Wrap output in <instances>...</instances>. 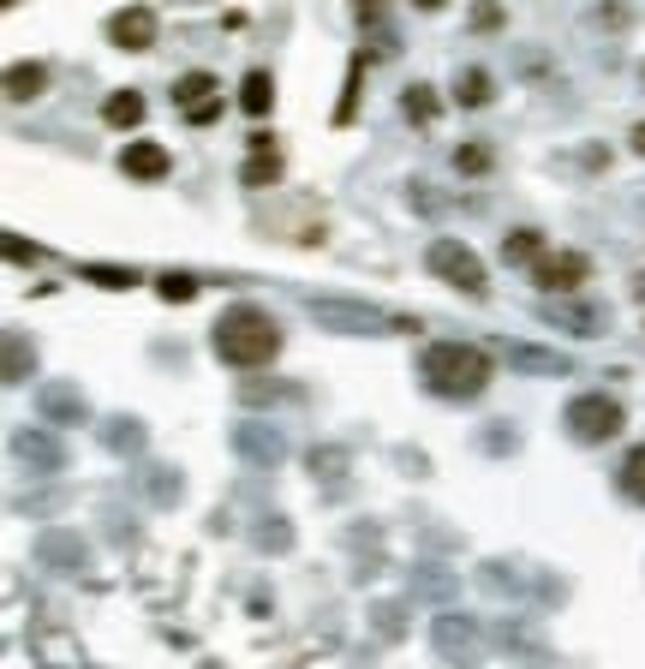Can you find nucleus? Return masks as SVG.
<instances>
[{
    "instance_id": "obj_1",
    "label": "nucleus",
    "mask_w": 645,
    "mask_h": 669,
    "mask_svg": "<svg viewBox=\"0 0 645 669\" xmlns=\"http://www.w3.org/2000/svg\"><path fill=\"white\" fill-rule=\"evenodd\" d=\"M425 389L442 401H478L490 383H497V359L473 341H430L425 347Z\"/></svg>"
},
{
    "instance_id": "obj_2",
    "label": "nucleus",
    "mask_w": 645,
    "mask_h": 669,
    "mask_svg": "<svg viewBox=\"0 0 645 669\" xmlns=\"http://www.w3.org/2000/svg\"><path fill=\"white\" fill-rule=\"evenodd\" d=\"M210 347H215V359L234 365V371H258V365H270L275 353H282V323L258 306H227L210 330Z\"/></svg>"
},
{
    "instance_id": "obj_3",
    "label": "nucleus",
    "mask_w": 645,
    "mask_h": 669,
    "mask_svg": "<svg viewBox=\"0 0 645 669\" xmlns=\"http://www.w3.org/2000/svg\"><path fill=\"white\" fill-rule=\"evenodd\" d=\"M562 425H568L574 443L598 449V443H610V437L628 431V407L616 395H574V401H568V413H562Z\"/></svg>"
},
{
    "instance_id": "obj_4",
    "label": "nucleus",
    "mask_w": 645,
    "mask_h": 669,
    "mask_svg": "<svg viewBox=\"0 0 645 669\" xmlns=\"http://www.w3.org/2000/svg\"><path fill=\"white\" fill-rule=\"evenodd\" d=\"M425 263H430V275H437V282L461 287L466 299H485V294H490L485 263H478V251H473V246H461V239H430Z\"/></svg>"
},
{
    "instance_id": "obj_5",
    "label": "nucleus",
    "mask_w": 645,
    "mask_h": 669,
    "mask_svg": "<svg viewBox=\"0 0 645 669\" xmlns=\"http://www.w3.org/2000/svg\"><path fill=\"white\" fill-rule=\"evenodd\" d=\"M533 282H538V294L568 299V294H580V287L592 282V258L586 251H544L533 263Z\"/></svg>"
},
{
    "instance_id": "obj_6",
    "label": "nucleus",
    "mask_w": 645,
    "mask_h": 669,
    "mask_svg": "<svg viewBox=\"0 0 645 669\" xmlns=\"http://www.w3.org/2000/svg\"><path fill=\"white\" fill-rule=\"evenodd\" d=\"M156 36H162L156 7H126V12H114V19H108V43L126 48V55H150Z\"/></svg>"
},
{
    "instance_id": "obj_7",
    "label": "nucleus",
    "mask_w": 645,
    "mask_h": 669,
    "mask_svg": "<svg viewBox=\"0 0 645 669\" xmlns=\"http://www.w3.org/2000/svg\"><path fill=\"white\" fill-rule=\"evenodd\" d=\"M168 168H174V156H168V144H156V138H138V144L120 150V174H126V180L156 186V180H168Z\"/></svg>"
},
{
    "instance_id": "obj_8",
    "label": "nucleus",
    "mask_w": 645,
    "mask_h": 669,
    "mask_svg": "<svg viewBox=\"0 0 645 669\" xmlns=\"http://www.w3.org/2000/svg\"><path fill=\"white\" fill-rule=\"evenodd\" d=\"M311 318L329 323V330H359V335H371V330H389L395 318H377V311H353V306H311ZM395 330H413V323H395ZM419 335V330H413Z\"/></svg>"
},
{
    "instance_id": "obj_9",
    "label": "nucleus",
    "mask_w": 645,
    "mask_h": 669,
    "mask_svg": "<svg viewBox=\"0 0 645 669\" xmlns=\"http://www.w3.org/2000/svg\"><path fill=\"white\" fill-rule=\"evenodd\" d=\"M43 91H48V67H43V60H12V67H7V96H12V103H36Z\"/></svg>"
},
{
    "instance_id": "obj_10",
    "label": "nucleus",
    "mask_w": 645,
    "mask_h": 669,
    "mask_svg": "<svg viewBox=\"0 0 645 669\" xmlns=\"http://www.w3.org/2000/svg\"><path fill=\"white\" fill-rule=\"evenodd\" d=\"M490 96H497V79H490L485 67H461V72H454V103H461V108H490Z\"/></svg>"
},
{
    "instance_id": "obj_11",
    "label": "nucleus",
    "mask_w": 645,
    "mask_h": 669,
    "mask_svg": "<svg viewBox=\"0 0 645 669\" xmlns=\"http://www.w3.org/2000/svg\"><path fill=\"white\" fill-rule=\"evenodd\" d=\"M239 108H246L251 120H263V114L275 108V79H270L263 67H251V72H246V84H239Z\"/></svg>"
},
{
    "instance_id": "obj_12",
    "label": "nucleus",
    "mask_w": 645,
    "mask_h": 669,
    "mask_svg": "<svg viewBox=\"0 0 645 669\" xmlns=\"http://www.w3.org/2000/svg\"><path fill=\"white\" fill-rule=\"evenodd\" d=\"M222 96V84L210 79V72H186V79H174V108H204V103H215Z\"/></svg>"
},
{
    "instance_id": "obj_13",
    "label": "nucleus",
    "mask_w": 645,
    "mask_h": 669,
    "mask_svg": "<svg viewBox=\"0 0 645 669\" xmlns=\"http://www.w3.org/2000/svg\"><path fill=\"white\" fill-rule=\"evenodd\" d=\"M103 120L114 126V132H126V126H138V120H144V96H138V91H114L108 103H103Z\"/></svg>"
},
{
    "instance_id": "obj_14",
    "label": "nucleus",
    "mask_w": 645,
    "mask_h": 669,
    "mask_svg": "<svg viewBox=\"0 0 645 669\" xmlns=\"http://www.w3.org/2000/svg\"><path fill=\"white\" fill-rule=\"evenodd\" d=\"M401 108H407V120H413V126H437V114H442V96L430 91V84H407V96H401Z\"/></svg>"
},
{
    "instance_id": "obj_15",
    "label": "nucleus",
    "mask_w": 645,
    "mask_h": 669,
    "mask_svg": "<svg viewBox=\"0 0 645 669\" xmlns=\"http://www.w3.org/2000/svg\"><path fill=\"white\" fill-rule=\"evenodd\" d=\"M544 258V234L538 227H514L509 239H502V263H538Z\"/></svg>"
},
{
    "instance_id": "obj_16",
    "label": "nucleus",
    "mask_w": 645,
    "mask_h": 669,
    "mask_svg": "<svg viewBox=\"0 0 645 669\" xmlns=\"http://www.w3.org/2000/svg\"><path fill=\"white\" fill-rule=\"evenodd\" d=\"M490 168H497V150H490L485 138H466V144L454 150V174H473L478 180V174H490Z\"/></svg>"
},
{
    "instance_id": "obj_17",
    "label": "nucleus",
    "mask_w": 645,
    "mask_h": 669,
    "mask_svg": "<svg viewBox=\"0 0 645 669\" xmlns=\"http://www.w3.org/2000/svg\"><path fill=\"white\" fill-rule=\"evenodd\" d=\"M616 485H622L628 502H640V509H645V443L628 449V461H622V473H616Z\"/></svg>"
},
{
    "instance_id": "obj_18",
    "label": "nucleus",
    "mask_w": 645,
    "mask_h": 669,
    "mask_svg": "<svg viewBox=\"0 0 645 669\" xmlns=\"http://www.w3.org/2000/svg\"><path fill=\"white\" fill-rule=\"evenodd\" d=\"M156 294L168 299V306H192V299H198V275H186V270H168V275H162V282H156Z\"/></svg>"
},
{
    "instance_id": "obj_19",
    "label": "nucleus",
    "mask_w": 645,
    "mask_h": 669,
    "mask_svg": "<svg viewBox=\"0 0 645 669\" xmlns=\"http://www.w3.org/2000/svg\"><path fill=\"white\" fill-rule=\"evenodd\" d=\"M239 180H246V186H275V180H282V156H275V150H258Z\"/></svg>"
},
{
    "instance_id": "obj_20",
    "label": "nucleus",
    "mask_w": 645,
    "mask_h": 669,
    "mask_svg": "<svg viewBox=\"0 0 645 669\" xmlns=\"http://www.w3.org/2000/svg\"><path fill=\"white\" fill-rule=\"evenodd\" d=\"M84 282H103V287H138V270H114V263H84Z\"/></svg>"
},
{
    "instance_id": "obj_21",
    "label": "nucleus",
    "mask_w": 645,
    "mask_h": 669,
    "mask_svg": "<svg viewBox=\"0 0 645 669\" xmlns=\"http://www.w3.org/2000/svg\"><path fill=\"white\" fill-rule=\"evenodd\" d=\"M353 19H359L365 31H377V24L389 19V0H353Z\"/></svg>"
},
{
    "instance_id": "obj_22",
    "label": "nucleus",
    "mask_w": 645,
    "mask_h": 669,
    "mask_svg": "<svg viewBox=\"0 0 645 669\" xmlns=\"http://www.w3.org/2000/svg\"><path fill=\"white\" fill-rule=\"evenodd\" d=\"M550 323H568V330H598V311H562V306H550Z\"/></svg>"
},
{
    "instance_id": "obj_23",
    "label": "nucleus",
    "mask_w": 645,
    "mask_h": 669,
    "mask_svg": "<svg viewBox=\"0 0 645 669\" xmlns=\"http://www.w3.org/2000/svg\"><path fill=\"white\" fill-rule=\"evenodd\" d=\"M497 24H502V7H497V0H478V7H473V31H497Z\"/></svg>"
},
{
    "instance_id": "obj_24",
    "label": "nucleus",
    "mask_w": 645,
    "mask_h": 669,
    "mask_svg": "<svg viewBox=\"0 0 645 669\" xmlns=\"http://www.w3.org/2000/svg\"><path fill=\"white\" fill-rule=\"evenodd\" d=\"M222 96H215V103H204V108H192V114H186V120H192V126H210V120H222Z\"/></svg>"
},
{
    "instance_id": "obj_25",
    "label": "nucleus",
    "mask_w": 645,
    "mask_h": 669,
    "mask_svg": "<svg viewBox=\"0 0 645 669\" xmlns=\"http://www.w3.org/2000/svg\"><path fill=\"white\" fill-rule=\"evenodd\" d=\"M7 258H12V263H24V258H31V263H36V258H43V251H36V246H24V239H19V234H12V239H7Z\"/></svg>"
},
{
    "instance_id": "obj_26",
    "label": "nucleus",
    "mask_w": 645,
    "mask_h": 669,
    "mask_svg": "<svg viewBox=\"0 0 645 669\" xmlns=\"http://www.w3.org/2000/svg\"><path fill=\"white\" fill-rule=\"evenodd\" d=\"M413 7H419V12H442L449 0H413Z\"/></svg>"
},
{
    "instance_id": "obj_27",
    "label": "nucleus",
    "mask_w": 645,
    "mask_h": 669,
    "mask_svg": "<svg viewBox=\"0 0 645 669\" xmlns=\"http://www.w3.org/2000/svg\"><path fill=\"white\" fill-rule=\"evenodd\" d=\"M634 150H640V156H645V126H634Z\"/></svg>"
},
{
    "instance_id": "obj_28",
    "label": "nucleus",
    "mask_w": 645,
    "mask_h": 669,
    "mask_svg": "<svg viewBox=\"0 0 645 669\" xmlns=\"http://www.w3.org/2000/svg\"><path fill=\"white\" fill-rule=\"evenodd\" d=\"M640 79H645V72H640Z\"/></svg>"
}]
</instances>
